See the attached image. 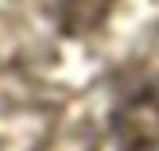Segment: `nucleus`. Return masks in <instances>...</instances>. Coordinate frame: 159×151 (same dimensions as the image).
I'll use <instances>...</instances> for the list:
<instances>
[{
    "label": "nucleus",
    "instance_id": "obj_1",
    "mask_svg": "<svg viewBox=\"0 0 159 151\" xmlns=\"http://www.w3.org/2000/svg\"><path fill=\"white\" fill-rule=\"evenodd\" d=\"M113 132L128 151H159V78L136 85L116 105Z\"/></svg>",
    "mask_w": 159,
    "mask_h": 151
},
{
    "label": "nucleus",
    "instance_id": "obj_2",
    "mask_svg": "<svg viewBox=\"0 0 159 151\" xmlns=\"http://www.w3.org/2000/svg\"><path fill=\"white\" fill-rule=\"evenodd\" d=\"M47 8H51V16L58 20L62 31L85 35V31L101 27V20L109 16L113 0H47Z\"/></svg>",
    "mask_w": 159,
    "mask_h": 151
}]
</instances>
